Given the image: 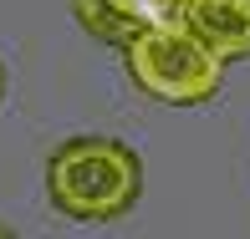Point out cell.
<instances>
[{"mask_svg": "<svg viewBox=\"0 0 250 239\" xmlns=\"http://www.w3.org/2000/svg\"><path fill=\"white\" fill-rule=\"evenodd\" d=\"M72 16L87 36L107 41V46H123L128 36H138L143 26H158V20L179 16V0H72Z\"/></svg>", "mask_w": 250, "mask_h": 239, "instance_id": "3957f363", "label": "cell"}, {"mask_svg": "<svg viewBox=\"0 0 250 239\" xmlns=\"http://www.w3.org/2000/svg\"><path fill=\"white\" fill-rule=\"evenodd\" d=\"M0 92H5V72H0Z\"/></svg>", "mask_w": 250, "mask_h": 239, "instance_id": "5b68a950", "label": "cell"}, {"mask_svg": "<svg viewBox=\"0 0 250 239\" xmlns=\"http://www.w3.org/2000/svg\"><path fill=\"white\" fill-rule=\"evenodd\" d=\"M179 20L225 61L250 56V0H179Z\"/></svg>", "mask_w": 250, "mask_h": 239, "instance_id": "277c9868", "label": "cell"}, {"mask_svg": "<svg viewBox=\"0 0 250 239\" xmlns=\"http://www.w3.org/2000/svg\"><path fill=\"white\" fill-rule=\"evenodd\" d=\"M123 66L138 82V92H148L153 102H168V107L209 102L225 82V56L209 51L179 16L128 36L123 41Z\"/></svg>", "mask_w": 250, "mask_h": 239, "instance_id": "7a4b0ae2", "label": "cell"}, {"mask_svg": "<svg viewBox=\"0 0 250 239\" xmlns=\"http://www.w3.org/2000/svg\"><path fill=\"white\" fill-rule=\"evenodd\" d=\"M143 193V158L118 138H72L46 163V199L62 219L112 224Z\"/></svg>", "mask_w": 250, "mask_h": 239, "instance_id": "6da1fadb", "label": "cell"}]
</instances>
